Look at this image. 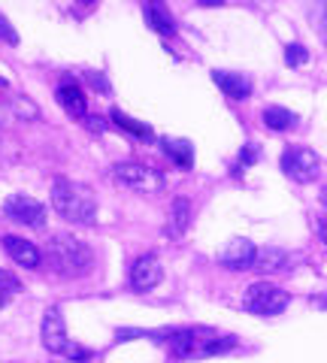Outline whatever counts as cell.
<instances>
[{
	"mask_svg": "<svg viewBox=\"0 0 327 363\" xmlns=\"http://www.w3.org/2000/svg\"><path fill=\"white\" fill-rule=\"evenodd\" d=\"M161 149L167 152V157H170L173 164H179L182 169L194 167V145H191L188 140H173V136H167V140H161Z\"/></svg>",
	"mask_w": 327,
	"mask_h": 363,
	"instance_id": "2e32d148",
	"label": "cell"
},
{
	"mask_svg": "<svg viewBox=\"0 0 327 363\" xmlns=\"http://www.w3.org/2000/svg\"><path fill=\"white\" fill-rule=\"evenodd\" d=\"M16 116H21V118H40V109H37V104H33V100L16 97Z\"/></svg>",
	"mask_w": 327,
	"mask_h": 363,
	"instance_id": "44dd1931",
	"label": "cell"
},
{
	"mask_svg": "<svg viewBox=\"0 0 327 363\" xmlns=\"http://www.w3.org/2000/svg\"><path fill=\"white\" fill-rule=\"evenodd\" d=\"M288 267H291V252H285V248H261L257 252V264H255L257 272H282Z\"/></svg>",
	"mask_w": 327,
	"mask_h": 363,
	"instance_id": "e0dca14e",
	"label": "cell"
},
{
	"mask_svg": "<svg viewBox=\"0 0 327 363\" xmlns=\"http://www.w3.org/2000/svg\"><path fill=\"white\" fill-rule=\"evenodd\" d=\"M85 124H88L92 133H106L109 130V118H104V116H88Z\"/></svg>",
	"mask_w": 327,
	"mask_h": 363,
	"instance_id": "484cf974",
	"label": "cell"
},
{
	"mask_svg": "<svg viewBox=\"0 0 327 363\" xmlns=\"http://www.w3.org/2000/svg\"><path fill=\"white\" fill-rule=\"evenodd\" d=\"M315 306H324L327 309V297H315Z\"/></svg>",
	"mask_w": 327,
	"mask_h": 363,
	"instance_id": "83f0119b",
	"label": "cell"
},
{
	"mask_svg": "<svg viewBox=\"0 0 327 363\" xmlns=\"http://www.w3.org/2000/svg\"><path fill=\"white\" fill-rule=\"evenodd\" d=\"M52 206L70 224H94L97 221V197L94 191L73 179H55L52 182Z\"/></svg>",
	"mask_w": 327,
	"mask_h": 363,
	"instance_id": "7a4b0ae2",
	"label": "cell"
},
{
	"mask_svg": "<svg viewBox=\"0 0 327 363\" xmlns=\"http://www.w3.org/2000/svg\"><path fill=\"white\" fill-rule=\"evenodd\" d=\"M257 248L252 240H245V236H233V240L221 248V255H218V264L224 269H233V272H243V269H249L257 264Z\"/></svg>",
	"mask_w": 327,
	"mask_h": 363,
	"instance_id": "30bf717a",
	"label": "cell"
},
{
	"mask_svg": "<svg viewBox=\"0 0 327 363\" xmlns=\"http://www.w3.org/2000/svg\"><path fill=\"white\" fill-rule=\"evenodd\" d=\"M321 206H327V185L321 188Z\"/></svg>",
	"mask_w": 327,
	"mask_h": 363,
	"instance_id": "f1b7e54d",
	"label": "cell"
},
{
	"mask_svg": "<svg viewBox=\"0 0 327 363\" xmlns=\"http://www.w3.org/2000/svg\"><path fill=\"white\" fill-rule=\"evenodd\" d=\"M21 285H18V279L13 276V272H6V269H0V297H9V294H16Z\"/></svg>",
	"mask_w": 327,
	"mask_h": 363,
	"instance_id": "7402d4cb",
	"label": "cell"
},
{
	"mask_svg": "<svg viewBox=\"0 0 327 363\" xmlns=\"http://www.w3.org/2000/svg\"><path fill=\"white\" fill-rule=\"evenodd\" d=\"M82 79H85V82H92L97 91H104V94H109V91H112L109 79H106V76H100V73H94V70H85V73H82Z\"/></svg>",
	"mask_w": 327,
	"mask_h": 363,
	"instance_id": "cb8c5ba5",
	"label": "cell"
},
{
	"mask_svg": "<svg viewBox=\"0 0 327 363\" xmlns=\"http://www.w3.org/2000/svg\"><path fill=\"white\" fill-rule=\"evenodd\" d=\"M109 121H112V124H118V128L125 130V133L137 136V140H143V143H155V130L149 128V124H143V121H137V118L125 116V112H121V109H112Z\"/></svg>",
	"mask_w": 327,
	"mask_h": 363,
	"instance_id": "ac0fdd59",
	"label": "cell"
},
{
	"mask_svg": "<svg viewBox=\"0 0 327 363\" xmlns=\"http://www.w3.org/2000/svg\"><path fill=\"white\" fill-rule=\"evenodd\" d=\"M264 124L270 130H288V128L297 124V118H294V112L285 109V106H267L264 109Z\"/></svg>",
	"mask_w": 327,
	"mask_h": 363,
	"instance_id": "d6986e66",
	"label": "cell"
},
{
	"mask_svg": "<svg viewBox=\"0 0 327 363\" xmlns=\"http://www.w3.org/2000/svg\"><path fill=\"white\" fill-rule=\"evenodd\" d=\"M155 342H167L170 354L185 360V357H203V348H206L216 333L209 327H170V330H161V333H152Z\"/></svg>",
	"mask_w": 327,
	"mask_h": 363,
	"instance_id": "277c9868",
	"label": "cell"
},
{
	"mask_svg": "<svg viewBox=\"0 0 327 363\" xmlns=\"http://www.w3.org/2000/svg\"><path fill=\"white\" fill-rule=\"evenodd\" d=\"M291 303V294L285 288L273 285V281H255L243 294V309L252 315H282Z\"/></svg>",
	"mask_w": 327,
	"mask_h": 363,
	"instance_id": "5b68a950",
	"label": "cell"
},
{
	"mask_svg": "<svg viewBox=\"0 0 327 363\" xmlns=\"http://www.w3.org/2000/svg\"><path fill=\"white\" fill-rule=\"evenodd\" d=\"M191 218H194V209H191V200L188 197H176L170 203V212H167V224H164V233L170 240H182L185 230L191 227Z\"/></svg>",
	"mask_w": 327,
	"mask_h": 363,
	"instance_id": "7c38bea8",
	"label": "cell"
},
{
	"mask_svg": "<svg viewBox=\"0 0 327 363\" xmlns=\"http://www.w3.org/2000/svg\"><path fill=\"white\" fill-rule=\"evenodd\" d=\"M143 13H145V21H149V28L155 33H161L164 40L176 37V18L170 16V9H167L164 4H145Z\"/></svg>",
	"mask_w": 327,
	"mask_h": 363,
	"instance_id": "9a60e30c",
	"label": "cell"
},
{
	"mask_svg": "<svg viewBox=\"0 0 327 363\" xmlns=\"http://www.w3.org/2000/svg\"><path fill=\"white\" fill-rule=\"evenodd\" d=\"M4 252L16 260L18 267H40L43 264V248H37L31 240H21V236H4Z\"/></svg>",
	"mask_w": 327,
	"mask_h": 363,
	"instance_id": "4fadbf2b",
	"label": "cell"
},
{
	"mask_svg": "<svg viewBox=\"0 0 327 363\" xmlns=\"http://www.w3.org/2000/svg\"><path fill=\"white\" fill-rule=\"evenodd\" d=\"M43 257L49 260V267L64 279H79L94 267V252L85 240H79L73 233H58L49 236L43 245Z\"/></svg>",
	"mask_w": 327,
	"mask_h": 363,
	"instance_id": "6da1fadb",
	"label": "cell"
},
{
	"mask_svg": "<svg viewBox=\"0 0 327 363\" xmlns=\"http://www.w3.org/2000/svg\"><path fill=\"white\" fill-rule=\"evenodd\" d=\"M55 100L61 104V109L67 112L70 118H88V100L82 94V82H79L76 76L64 73L58 79V85H55Z\"/></svg>",
	"mask_w": 327,
	"mask_h": 363,
	"instance_id": "ba28073f",
	"label": "cell"
},
{
	"mask_svg": "<svg viewBox=\"0 0 327 363\" xmlns=\"http://www.w3.org/2000/svg\"><path fill=\"white\" fill-rule=\"evenodd\" d=\"M212 82H216L231 100H245L252 94V82L243 73H224V70H212Z\"/></svg>",
	"mask_w": 327,
	"mask_h": 363,
	"instance_id": "5bb4252c",
	"label": "cell"
},
{
	"mask_svg": "<svg viewBox=\"0 0 327 363\" xmlns=\"http://www.w3.org/2000/svg\"><path fill=\"white\" fill-rule=\"evenodd\" d=\"M161 279H164L161 260H157L155 255H140L137 260H133V267H131L128 285H131V291L145 294V291H152V288L161 285Z\"/></svg>",
	"mask_w": 327,
	"mask_h": 363,
	"instance_id": "8fae6325",
	"label": "cell"
},
{
	"mask_svg": "<svg viewBox=\"0 0 327 363\" xmlns=\"http://www.w3.org/2000/svg\"><path fill=\"white\" fill-rule=\"evenodd\" d=\"M279 164H282V173H285L288 179L300 182V185L315 182V179H318V173H321L318 155H315L312 149H303V145H288V149L282 152Z\"/></svg>",
	"mask_w": 327,
	"mask_h": 363,
	"instance_id": "52a82bcc",
	"label": "cell"
},
{
	"mask_svg": "<svg viewBox=\"0 0 327 363\" xmlns=\"http://www.w3.org/2000/svg\"><path fill=\"white\" fill-rule=\"evenodd\" d=\"M4 215L13 218L25 227H46V206L37 203L33 197H25V194H13L4 200Z\"/></svg>",
	"mask_w": 327,
	"mask_h": 363,
	"instance_id": "9c48e42d",
	"label": "cell"
},
{
	"mask_svg": "<svg viewBox=\"0 0 327 363\" xmlns=\"http://www.w3.org/2000/svg\"><path fill=\"white\" fill-rule=\"evenodd\" d=\"M318 236H321V242L327 245V218H321V221H318Z\"/></svg>",
	"mask_w": 327,
	"mask_h": 363,
	"instance_id": "4316f807",
	"label": "cell"
},
{
	"mask_svg": "<svg viewBox=\"0 0 327 363\" xmlns=\"http://www.w3.org/2000/svg\"><path fill=\"white\" fill-rule=\"evenodd\" d=\"M257 157H261V145H257V143L243 145V152H240V161L243 164H257Z\"/></svg>",
	"mask_w": 327,
	"mask_h": 363,
	"instance_id": "d4e9b609",
	"label": "cell"
},
{
	"mask_svg": "<svg viewBox=\"0 0 327 363\" xmlns=\"http://www.w3.org/2000/svg\"><path fill=\"white\" fill-rule=\"evenodd\" d=\"M112 179H116L121 188L140 191V194H157V191L167 185V179H164L161 169L137 164V161H121V164H116V167H112Z\"/></svg>",
	"mask_w": 327,
	"mask_h": 363,
	"instance_id": "8992f818",
	"label": "cell"
},
{
	"mask_svg": "<svg viewBox=\"0 0 327 363\" xmlns=\"http://www.w3.org/2000/svg\"><path fill=\"white\" fill-rule=\"evenodd\" d=\"M40 339H43V345H46V351H52V354H58L64 360L85 363L88 357H92V351H88L85 345H79V342H73V339L67 336V324H64L61 306H49V309L43 312Z\"/></svg>",
	"mask_w": 327,
	"mask_h": 363,
	"instance_id": "3957f363",
	"label": "cell"
},
{
	"mask_svg": "<svg viewBox=\"0 0 327 363\" xmlns=\"http://www.w3.org/2000/svg\"><path fill=\"white\" fill-rule=\"evenodd\" d=\"M285 61H288L291 67L306 64V61H309V49H306V45H300V43H288V45H285Z\"/></svg>",
	"mask_w": 327,
	"mask_h": 363,
	"instance_id": "ffe728a7",
	"label": "cell"
},
{
	"mask_svg": "<svg viewBox=\"0 0 327 363\" xmlns=\"http://www.w3.org/2000/svg\"><path fill=\"white\" fill-rule=\"evenodd\" d=\"M0 40L9 43V45H18V33H16L13 25H9V18L4 13H0Z\"/></svg>",
	"mask_w": 327,
	"mask_h": 363,
	"instance_id": "603a6c76",
	"label": "cell"
}]
</instances>
